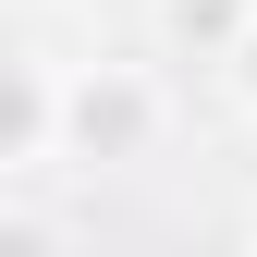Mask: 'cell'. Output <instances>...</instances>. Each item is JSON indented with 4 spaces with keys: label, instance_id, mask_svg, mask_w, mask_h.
<instances>
[{
    "label": "cell",
    "instance_id": "52a82bcc",
    "mask_svg": "<svg viewBox=\"0 0 257 257\" xmlns=\"http://www.w3.org/2000/svg\"><path fill=\"white\" fill-rule=\"evenodd\" d=\"M245 257H257V220H245Z\"/></svg>",
    "mask_w": 257,
    "mask_h": 257
},
{
    "label": "cell",
    "instance_id": "6da1fadb",
    "mask_svg": "<svg viewBox=\"0 0 257 257\" xmlns=\"http://www.w3.org/2000/svg\"><path fill=\"white\" fill-rule=\"evenodd\" d=\"M147 147H159V86L135 61L49 74V159H74V172H135Z\"/></svg>",
    "mask_w": 257,
    "mask_h": 257
},
{
    "label": "cell",
    "instance_id": "5b68a950",
    "mask_svg": "<svg viewBox=\"0 0 257 257\" xmlns=\"http://www.w3.org/2000/svg\"><path fill=\"white\" fill-rule=\"evenodd\" d=\"M0 257H74V245H61V220H37V208H0Z\"/></svg>",
    "mask_w": 257,
    "mask_h": 257
},
{
    "label": "cell",
    "instance_id": "3957f363",
    "mask_svg": "<svg viewBox=\"0 0 257 257\" xmlns=\"http://www.w3.org/2000/svg\"><path fill=\"white\" fill-rule=\"evenodd\" d=\"M147 13H159V37H172L184 61H220L233 25H245V0H147Z\"/></svg>",
    "mask_w": 257,
    "mask_h": 257
},
{
    "label": "cell",
    "instance_id": "8992f818",
    "mask_svg": "<svg viewBox=\"0 0 257 257\" xmlns=\"http://www.w3.org/2000/svg\"><path fill=\"white\" fill-rule=\"evenodd\" d=\"M74 13H147V0H74Z\"/></svg>",
    "mask_w": 257,
    "mask_h": 257
},
{
    "label": "cell",
    "instance_id": "7a4b0ae2",
    "mask_svg": "<svg viewBox=\"0 0 257 257\" xmlns=\"http://www.w3.org/2000/svg\"><path fill=\"white\" fill-rule=\"evenodd\" d=\"M37 159H49V61L0 49V184L37 172Z\"/></svg>",
    "mask_w": 257,
    "mask_h": 257
},
{
    "label": "cell",
    "instance_id": "277c9868",
    "mask_svg": "<svg viewBox=\"0 0 257 257\" xmlns=\"http://www.w3.org/2000/svg\"><path fill=\"white\" fill-rule=\"evenodd\" d=\"M220 86H233V110L257 122V0H245V25H233V49H220Z\"/></svg>",
    "mask_w": 257,
    "mask_h": 257
}]
</instances>
